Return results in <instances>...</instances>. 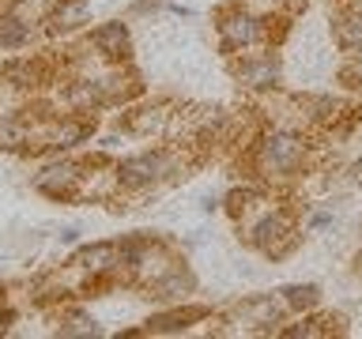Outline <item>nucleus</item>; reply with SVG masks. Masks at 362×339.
<instances>
[{"label": "nucleus", "mask_w": 362, "mask_h": 339, "mask_svg": "<svg viewBox=\"0 0 362 339\" xmlns=\"http://www.w3.org/2000/svg\"><path fill=\"white\" fill-rule=\"evenodd\" d=\"M279 298L287 302V309H294V313H310L321 305V287H317V282H291V287L279 290Z\"/></svg>", "instance_id": "9b49d317"}, {"label": "nucleus", "mask_w": 362, "mask_h": 339, "mask_svg": "<svg viewBox=\"0 0 362 339\" xmlns=\"http://www.w3.org/2000/svg\"><path fill=\"white\" fill-rule=\"evenodd\" d=\"M147 290H151V298L166 302V305H170V302H185L189 294L197 290V279H192V271H189L185 264H174L163 279H155Z\"/></svg>", "instance_id": "1a4fd4ad"}, {"label": "nucleus", "mask_w": 362, "mask_h": 339, "mask_svg": "<svg viewBox=\"0 0 362 339\" xmlns=\"http://www.w3.org/2000/svg\"><path fill=\"white\" fill-rule=\"evenodd\" d=\"M181 155L170 151V147H155V151H140V155H129L121 158L117 166V181L124 192H144V189H158L166 181H174L181 174Z\"/></svg>", "instance_id": "7ed1b4c3"}, {"label": "nucleus", "mask_w": 362, "mask_h": 339, "mask_svg": "<svg viewBox=\"0 0 362 339\" xmlns=\"http://www.w3.org/2000/svg\"><path fill=\"white\" fill-rule=\"evenodd\" d=\"M276 4H302V0H276Z\"/></svg>", "instance_id": "f3484780"}, {"label": "nucleus", "mask_w": 362, "mask_h": 339, "mask_svg": "<svg viewBox=\"0 0 362 339\" xmlns=\"http://www.w3.org/2000/svg\"><path fill=\"white\" fill-rule=\"evenodd\" d=\"M332 222H336L332 211H317V215H310V222H305V226H310V230H328Z\"/></svg>", "instance_id": "2eb2a0df"}, {"label": "nucleus", "mask_w": 362, "mask_h": 339, "mask_svg": "<svg viewBox=\"0 0 362 339\" xmlns=\"http://www.w3.org/2000/svg\"><path fill=\"white\" fill-rule=\"evenodd\" d=\"M242 222H245V242L257 245L260 253L272 256V260L287 256L294 249V242H298V226H294V219L283 208H268L264 203V208L253 211Z\"/></svg>", "instance_id": "20e7f679"}, {"label": "nucleus", "mask_w": 362, "mask_h": 339, "mask_svg": "<svg viewBox=\"0 0 362 339\" xmlns=\"http://www.w3.org/2000/svg\"><path fill=\"white\" fill-rule=\"evenodd\" d=\"M234 79L245 90H276L283 83L279 56L272 49H264V53H242V61L234 64Z\"/></svg>", "instance_id": "423d86ee"}, {"label": "nucleus", "mask_w": 362, "mask_h": 339, "mask_svg": "<svg viewBox=\"0 0 362 339\" xmlns=\"http://www.w3.org/2000/svg\"><path fill=\"white\" fill-rule=\"evenodd\" d=\"M249 162H253V174L260 181L279 185V181H291L305 170V162H310V140L298 129H291V124H272V129L257 132Z\"/></svg>", "instance_id": "f257e3e1"}, {"label": "nucleus", "mask_w": 362, "mask_h": 339, "mask_svg": "<svg viewBox=\"0 0 362 339\" xmlns=\"http://www.w3.org/2000/svg\"><path fill=\"white\" fill-rule=\"evenodd\" d=\"M61 335H102V328L90 321V316L72 313V316H64V321H61Z\"/></svg>", "instance_id": "4468645a"}, {"label": "nucleus", "mask_w": 362, "mask_h": 339, "mask_svg": "<svg viewBox=\"0 0 362 339\" xmlns=\"http://www.w3.org/2000/svg\"><path fill=\"white\" fill-rule=\"evenodd\" d=\"M215 34H219V49L226 56L238 53H253L260 45H272V30H268V16H260L249 4H234L223 8L215 19Z\"/></svg>", "instance_id": "f03ea898"}, {"label": "nucleus", "mask_w": 362, "mask_h": 339, "mask_svg": "<svg viewBox=\"0 0 362 339\" xmlns=\"http://www.w3.org/2000/svg\"><path fill=\"white\" fill-rule=\"evenodd\" d=\"M79 181H83V170L76 162H57V166H45L38 177H34V189H42L45 196H57V200H76L79 196Z\"/></svg>", "instance_id": "6e6552de"}, {"label": "nucleus", "mask_w": 362, "mask_h": 339, "mask_svg": "<svg viewBox=\"0 0 362 339\" xmlns=\"http://www.w3.org/2000/svg\"><path fill=\"white\" fill-rule=\"evenodd\" d=\"M79 234H83L79 226H64V230H61V242H64V245H76V242H79Z\"/></svg>", "instance_id": "dca6fc26"}, {"label": "nucleus", "mask_w": 362, "mask_h": 339, "mask_svg": "<svg viewBox=\"0 0 362 339\" xmlns=\"http://www.w3.org/2000/svg\"><path fill=\"white\" fill-rule=\"evenodd\" d=\"M90 23V8L87 0H61L53 11H49V34H68L76 27Z\"/></svg>", "instance_id": "9d476101"}, {"label": "nucleus", "mask_w": 362, "mask_h": 339, "mask_svg": "<svg viewBox=\"0 0 362 339\" xmlns=\"http://www.w3.org/2000/svg\"><path fill=\"white\" fill-rule=\"evenodd\" d=\"M87 45L95 49L98 61L121 64L124 56H129V49H132V38H129V27H124V23H102V27L90 30Z\"/></svg>", "instance_id": "0eeeda50"}, {"label": "nucleus", "mask_w": 362, "mask_h": 339, "mask_svg": "<svg viewBox=\"0 0 362 339\" xmlns=\"http://www.w3.org/2000/svg\"><path fill=\"white\" fill-rule=\"evenodd\" d=\"M283 313H287V302L279 294H253V298H242L230 309V324L245 328V332H253V328H276L283 321Z\"/></svg>", "instance_id": "39448f33"}, {"label": "nucleus", "mask_w": 362, "mask_h": 339, "mask_svg": "<svg viewBox=\"0 0 362 339\" xmlns=\"http://www.w3.org/2000/svg\"><path fill=\"white\" fill-rule=\"evenodd\" d=\"M204 309H174L166 316H155V321H147V332H181V328H189V321H200Z\"/></svg>", "instance_id": "ddd939ff"}, {"label": "nucleus", "mask_w": 362, "mask_h": 339, "mask_svg": "<svg viewBox=\"0 0 362 339\" xmlns=\"http://www.w3.org/2000/svg\"><path fill=\"white\" fill-rule=\"evenodd\" d=\"M30 42V23L19 16H0V49H19Z\"/></svg>", "instance_id": "f8f14e48"}]
</instances>
